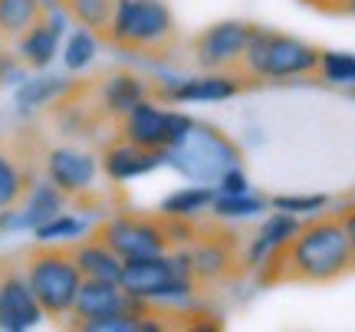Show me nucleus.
I'll return each instance as SVG.
<instances>
[{"instance_id": "nucleus-18", "label": "nucleus", "mask_w": 355, "mask_h": 332, "mask_svg": "<svg viewBox=\"0 0 355 332\" xmlns=\"http://www.w3.org/2000/svg\"><path fill=\"white\" fill-rule=\"evenodd\" d=\"M158 161H165L162 152H148V148H139L132 141L119 139L115 145L105 148L99 165L112 181H132V178H139V175H145V171L158 168Z\"/></svg>"}, {"instance_id": "nucleus-20", "label": "nucleus", "mask_w": 355, "mask_h": 332, "mask_svg": "<svg viewBox=\"0 0 355 332\" xmlns=\"http://www.w3.org/2000/svg\"><path fill=\"white\" fill-rule=\"evenodd\" d=\"M26 207L24 214L13 220L17 227H24V224H30V227H37V224H43V220L56 218V214H63V204H66V194L53 184V181H43V184H30V191H26Z\"/></svg>"}, {"instance_id": "nucleus-24", "label": "nucleus", "mask_w": 355, "mask_h": 332, "mask_svg": "<svg viewBox=\"0 0 355 332\" xmlns=\"http://www.w3.org/2000/svg\"><path fill=\"white\" fill-rule=\"evenodd\" d=\"M66 17H73L79 26H86L92 33H105V26L112 20L115 0H60Z\"/></svg>"}, {"instance_id": "nucleus-6", "label": "nucleus", "mask_w": 355, "mask_h": 332, "mask_svg": "<svg viewBox=\"0 0 355 332\" xmlns=\"http://www.w3.org/2000/svg\"><path fill=\"white\" fill-rule=\"evenodd\" d=\"M168 158L181 175H188L198 184H217L227 168L241 165L237 145L227 135H220L217 128L198 125V122L191 125V132L178 141L175 148H168Z\"/></svg>"}, {"instance_id": "nucleus-35", "label": "nucleus", "mask_w": 355, "mask_h": 332, "mask_svg": "<svg viewBox=\"0 0 355 332\" xmlns=\"http://www.w3.org/2000/svg\"><path fill=\"white\" fill-rule=\"evenodd\" d=\"M306 3H313V7H326V0H306Z\"/></svg>"}, {"instance_id": "nucleus-5", "label": "nucleus", "mask_w": 355, "mask_h": 332, "mask_svg": "<svg viewBox=\"0 0 355 332\" xmlns=\"http://www.w3.org/2000/svg\"><path fill=\"white\" fill-rule=\"evenodd\" d=\"M119 286L139 303H158V299H184L194 293V280L188 273L184 254L175 256H141V260H122Z\"/></svg>"}, {"instance_id": "nucleus-22", "label": "nucleus", "mask_w": 355, "mask_h": 332, "mask_svg": "<svg viewBox=\"0 0 355 332\" xmlns=\"http://www.w3.org/2000/svg\"><path fill=\"white\" fill-rule=\"evenodd\" d=\"M26 191H30V175L24 161L0 148V214L13 211L26 198Z\"/></svg>"}, {"instance_id": "nucleus-33", "label": "nucleus", "mask_w": 355, "mask_h": 332, "mask_svg": "<svg viewBox=\"0 0 355 332\" xmlns=\"http://www.w3.org/2000/svg\"><path fill=\"white\" fill-rule=\"evenodd\" d=\"M345 0H326V10H343Z\"/></svg>"}, {"instance_id": "nucleus-9", "label": "nucleus", "mask_w": 355, "mask_h": 332, "mask_svg": "<svg viewBox=\"0 0 355 332\" xmlns=\"http://www.w3.org/2000/svg\"><path fill=\"white\" fill-rule=\"evenodd\" d=\"M40 320H43V309L24 277V263L0 260V329L26 332Z\"/></svg>"}, {"instance_id": "nucleus-13", "label": "nucleus", "mask_w": 355, "mask_h": 332, "mask_svg": "<svg viewBox=\"0 0 355 332\" xmlns=\"http://www.w3.org/2000/svg\"><path fill=\"white\" fill-rule=\"evenodd\" d=\"M247 79L241 73H207V76L181 79L171 89H165L168 103H224L230 96H237L243 89Z\"/></svg>"}, {"instance_id": "nucleus-1", "label": "nucleus", "mask_w": 355, "mask_h": 332, "mask_svg": "<svg viewBox=\"0 0 355 332\" xmlns=\"http://www.w3.org/2000/svg\"><path fill=\"white\" fill-rule=\"evenodd\" d=\"M355 267L345 230L336 214H322L300 224L283 250L266 263V280L273 283H332Z\"/></svg>"}, {"instance_id": "nucleus-21", "label": "nucleus", "mask_w": 355, "mask_h": 332, "mask_svg": "<svg viewBox=\"0 0 355 332\" xmlns=\"http://www.w3.org/2000/svg\"><path fill=\"white\" fill-rule=\"evenodd\" d=\"M43 0H0V33L7 40H20L37 20H43Z\"/></svg>"}, {"instance_id": "nucleus-28", "label": "nucleus", "mask_w": 355, "mask_h": 332, "mask_svg": "<svg viewBox=\"0 0 355 332\" xmlns=\"http://www.w3.org/2000/svg\"><path fill=\"white\" fill-rule=\"evenodd\" d=\"M214 214L217 218H254L260 211H266V201L263 198H254L250 191L243 194H217L214 198Z\"/></svg>"}, {"instance_id": "nucleus-31", "label": "nucleus", "mask_w": 355, "mask_h": 332, "mask_svg": "<svg viewBox=\"0 0 355 332\" xmlns=\"http://www.w3.org/2000/svg\"><path fill=\"white\" fill-rule=\"evenodd\" d=\"M247 188H250V184H247V175L241 171V165L227 168V171L220 175V181H217V191L220 194H243Z\"/></svg>"}, {"instance_id": "nucleus-32", "label": "nucleus", "mask_w": 355, "mask_h": 332, "mask_svg": "<svg viewBox=\"0 0 355 332\" xmlns=\"http://www.w3.org/2000/svg\"><path fill=\"white\" fill-rule=\"evenodd\" d=\"M336 218H339V224H343L345 241H349V250H352V260H355V204L343 207V211H339Z\"/></svg>"}, {"instance_id": "nucleus-7", "label": "nucleus", "mask_w": 355, "mask_h": 332, "mask_svg": "<svg viewBox=\"0 0 355 332\" xmlns=\"http://www.w3.org/2000/svg\"><path fill=\"white\" fill-rule=\"evenodd\" d=\"M102 243H109L122 260H141V256H162L171 250L168 237V218H148V214H112L92 230Z\"/></svg>"}, {"instance_id": "nucleus-17", "label": "nucleus", "mask_w": 355, "mask_h": 332, "mask_svg": "<svg viewBox=\"0 0 355 332\" xmlns=\"http://www.w3.org/2000/svg\"><path fill=\"white\" fill-rule=\"evenodd\" d=\"M69 250H73V260H76L83 280L119 283V277H122V256L115 254L109 243H102L96 234L86 237V241L69 243Z\"/></svg>"}, {"instance_id": "nucleus-4", "label": "nucleus", "mask_w": 355, "mask_h": 332, "mask_svg": "<svg viewBox=\"0 0 355 332\" xmlns=\"http://www.w3.org/2000/svg\"><path fill=\"white\" fill-rule=\"evenodd\" d=\"M102 37L119 50L162 56L171 50L178 30L168 3L162 0H115L112 20Z\"/></svg>"}, {"instance_id": "nucleus-16", "label": "nucleus", "mask_w": 355, "mask_h": 332, "mask_svg": "<svg viewBox=\"0 0 355 332\" xmlns=\"http://www.w3.org/2000/svg\"><path fill=\"white\" fill-rule=\"evenodd\" d=\"M96 96H99V112L119 122L132 105L148 99V82L139 79L135 73H112V76H105L99 82Z\"/></svg>"}, {"instance_id": "nucleus-10", "label": "nucleus", "mask_w": 355, "mask_h": 332, "mask_svg": "<svg viewBox=\"0 0 355 332\" xmlns=\"http://www.w3.org/2000/svg\"><path fill=\"white\" fill-rule=\"evenodd\" d=\"M247 37H250V26L237 24V20L207 26L201 37L194 40V63L207 73H237Z\"/></svg>"}, {"instance_id": "nucleus-19", "label": "nucleus", "mask_w": 355, "mask_h": 332, "mask_svg": "<svg viewBox=\"0 0 355 332\" xmlns=\"http://www.w3.org/2000/svg\"><path fill=\"white\" fill-rule=\"evenodd\" d=\"M60 33H63V30H60L56 17H53L50 7H46L43 20H37L20 40H13L17 50H20V60H24L30 69H46V66L53 63V56L60 53Z\"/></svg>"}, {"instance_id": "nucleus-2", "label": "nucleus", "mask_w": 355, "mask_h": 332, "mask_svg": "<svg viewBox=\"0 0 355 332\" xmlns=\"http://www.w3.org/2000/svg\"><path fill=\"white\" fill-rule=\"evenodd\" d=\"M24 277L30 290L37 296L43 316L50 320H69L76 293L83 286V273H79L69 243H43L30 247L24 254Z\"/></svg>"}, {"instance_id": "nucleus-3", "label": "nucleus", "mask_w": 355, "mask_h": 332, "mask_svg": "<svg viewBox=\"0 0 355 332\" xmlns=\"http://www.w3.org/2000/svg\"><path fill=\"white\" fill-rule=\"evenodd\" d=\"M319 53L322 50H316L306 40L286 37L277 30H263V26H250L237 73L243 79H270V82L313 76L319 66Z\"/></svg>"}, {"instance_id": "nucleus-27", "label": "nucleus", "mask_w": 355, "mask_h": 332, "mask_svg": "<svg viewBox=\"0 0 355 332\" xmlns=\"http://www.w3.org/2000/svg\"><path fill=\"white\" fill-rule=\"evenodd\" d=\"M316 73L329 86H355V56L352 53H319V66Z\"/></svg>"}, {"instance_id": "nucleus-11", "label": "nucleus", "mask_w": 355, "mask_h": 332, "mask_svg": "<svg viewBox=\"0 0 355 332\" xmlns=\"http://www.w3.org/2000/svg\"><path fill=\"white\" fill-rule=\"evenodd\" d=\"M145 306H148V303L132 299L119 283L83 280L69 320H73L76 329H86L89 322H99V320H109V316H119V313H128V309H145Z\"/></svg>"}, {"instance_id": "nucleus-23", "label": "nucleus", "mask_w": 355, "mask_h": 332, "mask_svg": "<svg viewBox=\"0 0 355 332\" xmlns=\"http://www.w3.org/2000/svg\"><path fill=\"white\" fill-rule=\"evenodd\" d=\"M214 188L211 184H198V188H181V191L168 194L165 204H162V214H168V218H181V220H191L198 218L204 207L214 204Z\"/></svg>"}, {"instance_id": "nucleus-36", "label": "nucleus", "mask_w": 355, "mask_h": 332, "mask_svg": "<svg viewBox=\"0 0 355 332\" xmlns=\"http://www.w3.org/2000/svg\"><path fill=\"white\" fill-rule=\"evenodd\" d=\"M3 43H7V37H3V33H0V53H3Z\"/></svg>"}, {"instance_id": "nucleus-34", "label": "nucleus", "mask_w": 355, "mask_h": 332, "mask_svg": "<svg viewBox=\"0 0 355 332\" xmlns=\"http://www.w3.org/2000/svg\"><path fill=\"white\" fill-rule=\"evenodd\" d=\"M343 10H349V13H355V0H345V3H343Z\"/></svg>"}, {"instance_id": "nucleus-8", "label": "nucleus", "mask_w": 355, "mask_h": 332, "mask_svg": "<svg viewBox=\"0 0 355 332\" xmlns=\"http://www.w3.org/2000/svg\"><path fill=\"white\" fill-rule=\"evenodd\" d=\"M191 125H194L191 115L171 112L152 99H141L139 105H132L119 119V139L132 141L139 148H148V152H168L188 135Z\"/></svg>"}, {"instance_id": "nucleus-25", "label": "nucleus", "mask_w": 355, "mask_h": 332, "mask_svg": "<svg viewBox=\"0 0 355 332\" xmlns=\"http://www.w3.org/2000/svg\"><path fill=\"white\" fill-rule=\"evenodd\" d=\"M96 53H99V33L79 26L63 43V63H66V69L79 73V69H86V66L96 60Z\"/></svg>"}, {"instance_id": "nucleus-14", "label": "nucleus", "mask_w": 355, "mask_h": 332, "mask_svg": "<svg viewBox=\"0 0 355 332\" xmlns=\"http://www.w3.org/2000/svg\"><path fill=\"white\" fill-rule=\"evenodd\" d=\"M303 220L296 218V214H286V211H277V214H270V218L260 224L257 230V237L250 241L247 247V256H243V267H266L273 256L286 247V243L296 237V230H300Z\"/></svg>"}, {"instance_id": "nucleus-29", "label": "nucleus", "mask_w": 355, "mask_h": 332, "mask_svg": "<svg viewBox=\"0 0 355 332\" xmlns=\"http://www.w3.org/2000/svg\"><path fill=\"white\" fill-rule=\"evenodd\" d=\"M37 237L43 243H60V241H73L83 234V220H76L73 214H56V218L37 224Z\"/></svg>"}, {"instance_id": "nucleus-15", "label": "nucleus", "mask_w": 355, "mask_h": 332, "mask_svg": "<svg viewBox=\"0 0 355 332\" xmlns=\"http://www.w3.org/2000/svg\"><path fill=\"white\" fill-rule=\"evenodd\" d=\"M184 254V263H188V273L194 283H217L224 280L234 267V247H230V237H217V241H191Z\"/></svg>"}, {"instance_id": "nucleus-12", "label": "nucleus", "mask_w": 355, "mask_h": 332, "mask_svg": "<svg viewBox=\"0 0 355 332\" xmlns=\"http://www.w3.org/2000/svg\"><path fill=\"white\" fill-rule=\"evenodd\" d=\"M43 168H46V181H53L66 198H79L92 188V181L99 175V161L96 155L83 152V148H50L46 158H43Z\"/></svg>"}, {"instance_id": "nucleus-26", "label": "nucleus", "mask_w": 355, "mask_h": 332, "mask_svg": "<svg viewBox=\"0 0 355 332\" xmlns=\"http://www.w3.org/2000/svg\"><path fill=\"white\" fill-rule=\"evenodd\" d=\"M66 96V82L63 79H30L17 89V105L24 112H33V109H43V105L56 103Z\"/></svg>"}, {"instance_id": "nucleus-30", "label": "nucleus", "mask_w": 355, "mask_h": 332, "mask_svg": "<svg viewBox=\"0 0 355 332\" xmlns=\"http://www.w3.org/2000/svg\"><path fill=\"white\" fill-rule=\"evenodd\" d=\"M270 204L277 207V211H286V214H316V211H322L326 207V198H319V194H313V198H306V194H283V198H273Z\"/></svg>"}]
</instances>
